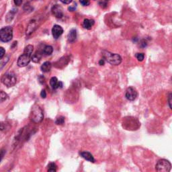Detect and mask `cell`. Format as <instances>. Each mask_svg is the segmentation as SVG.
<instances>
[{
	"instance_id": "1",
	"label": "cell",
	"mask_w": 172,
	"mask_h": 172,
	"mask_svg": "<svg viewBox=\"0 0 172 172\" xmlns=\"http://www.w3.org/2000/svg\"><path fill=\"white\" fill-rule=\"evenodd\" d=\"M102 57L104 61L112 65H118L122 62V57L118 54L112 53L109 51H103L102 52Z\"/></svg>"
},
{
	"instance_id": "2",
	"label": "cell",
	"mask_w": 172,
	"mask_h": 172,
	"mask_svg": "<svg viewBox=\"0 0 172 172\" xmlns=\"http://www.w3.org/2000/svg\"><path fill=\"white\" fill-rule=\"evenodd\" d=\"M140 126L141 124L138 120L132 116L125 117L122 122V127L126 130H136Z\"/></svg>"
},
{
	"instance_id": "3",
	"label": "cell",
	"mask_w": 172,
	"mask_h": 172,
	"mask_svg": "<svg viewBox=\"0 0 172 172\" xmlns=\"http://www.w3.org/2000/svg\"><path fill=\"white\" fill-rule=\"evenodd\" d=\"M44 118L43 111L42 108L39 105L35 104L32 108V112L31 114V118L32 121L36 123L41 122Z\"/></svg>"
},
{
	"instance_id": "4",
	"label": "cell",
	"mask_w": 172,
	"mask_h": 172,
	"mask_svg": "<svg viewBox=\"0 0 172 172\" xmlns=\"http://www.w3.org/2000/svg\"><path fill=\"white\" fill-rule=\"evenodd\" d=\"M13 30L10 26H6L0 30V40L2 42H9L12 39Z\"/></svg>"
},
{
	"instance_id": "5",
	"label": "cell",
	"mask_w": 172,
	"mask_h": 172,
	"mask_svg": "<svg viewBox=\"0 0 172 172\" xmlns=\"http://www.w3.org/2000/svg\"><path fill=\"white\" fill-rule=\"evenodd\" d=\"M171 169V163L167 159H160L155 165V170L158 172H169Z\"/></svg>"
},
{
	"instance_id": "6",
	"label": "cell",
	"mask_w": 172,
	"mask_h": 172,
	"mask_svg": "<svg viewBox=\"0 0 172 172\" xmlns=\"http://www.w3.org/2000/svg\"><path fill=\"white\" fill-rule=\"evenodd\" d=\"M16 81H17V79H16V75L12 73H6L3 75L1 78V82L8 87L15 86Z\"/></svg>"
},
{
	"instance_id": "7",
	"label": "cell",
	"mask_w": 172,
	"mask_h": 172,
	"mask_svg": "<svg viewBox=\"0 0 172 172\" xmlns=\"http://www.w3.org/2000/svg\"><path fill=\"white\" fill-rule=\"evenodd\" d=\"M31 60V56L24 53L23 54H22L21 56H20V57L18 58L17 64L18 65V67H26L30 63Z\"/></svg>"
},
{
	"instance_id": "8",
	"label": "cell",
	"mask_w": 172,
	"mask_h": 172,
	"mask_svg": "<svg viewBox=\"0 0 172 172\" xmlns=\"http://www.w3.org/2000/svg\"><path fill=\"white\" fill-rule=\"evenodd\" d=\"M138 96V92L136 89L133 87H128L126 94H125V97L129 101H134L136 99Z\"/></svg>"
},
{
	"instance_id": "9",
	"label": "cell",
	"mask_w": 172,
	"mask_h": 172,
	"mask_svg": "<svg viewBox=\"0 0 172 172\" xmlns=\"http://www.w3.org/2000/svg\"><path fill=\"white\" fill-rule=\"evenodd\" d=\"M52 13L57 18H61L63 16V8L59 5H54L52 7Z\"/></svg>"
},
{
	"instance_id": "10",
	"label": "cell",
	"mask_w": 172,
	"mask_h": 172,
	"mask_svg": "<svg viewBox=\"0 0 172 172\" xmlns=\"http://www.w3.org/2000/svg\"><path fill=\"white\" fill-rule=\"evenodd\" d=\"M52 33H53L54 39H57L61 36L63 33V29L61 26L54 25L53 29H52Z\"/></svg>"
},
{
	"instance_id": "11",
	"label": "cell",
	"mask_w": 172,
	"mask_h": 172,
	"mask_svg": "<svg viewBox=\"0 0 172 172\" xmlns=\"http://www.w3.org/2000/svg\"><path fill=\"white\" fill-rule=\"evenodd\" d=\"M69 61V58L68 57H62L61 59H60L58 61H57L55 63V67L57 68H61L64 67L65 66L68 64V63Z\"/></svg>"
},
{
	"instance_id": "12",
	"label": "cell",
	"mask_w": 172,
	"mask_h": 172,
	"mask_svg": "<svg viewBox=\"0 0 172 172\" xmlns=\"http://www.w3.org/2000/svg\"><path fill=\"white\" fill-rule=\"evenodd\" d=\"M80 155H81V157H83V159H85L86 160L88 161L89 162L94 163L95 162V159L93 155L90 153L89 152L87 151H82L80 153Z\"/></svg>"
},
{
	"instance_id": "13",
	"label": "cell",
	"mask_w": 172,
	"mask_h": 172,
	"mask_svg": "<svg viewBox=\"0 0 172 172\" xmlns=\"http://www.w3.org/2000/svg\"><path fill=\"white\" fill-rule=\"evenodd\" d=\"M50 85L52 87H53V89H56L57 88H59V87H62L63 83L61 81H59L57 77H53L51 79Z\"/></svg>"
},
{
	"instance_id": "14",
	"label": "cell",
	"mask_w": 172,
	"mask_h": 172,
	"mask_svg": "<svg viewBox=\"0 0 172 172\" xmlns=\"http://www.w3.org/2000/svg\"><path fill=\"white\" fill-rule=\"evenodd\" d=\"M95 23V22L94 20H89V19H85L83 21V26L84 28L87 29V30H90L92 26H94V24Z\"/></svg>"
},
{
	"instance_id": "15",
	"label": "cell",
	"mask_w": 172,
	"mask_h": 172,
	"mask_svg": "<svg viewBox=\"0 0 172 172\" xmlns=\"http://www.w3.org/2000/svg\"><path fill=\"white\" fill-rule=\"evenodd\" d=\"M77 39V31L75 29H72L68 34V40L70 42H73Z\"/></svg>"
},
{
	"instance_id": "16",
	"label": "cell",
	"mask_w": 172,
	"mask_h": 172,
	"mask_svg": "<svg viewBox=\"0 0 172 172\" xmlns=\"http://www.w3.org/2000/svg\"><path fill=\"white\" fill-rule=\"evenodd\" d=\"M51 67H52V64L50 62L46 61V62L44 63L41 65L40 69H41V71L42 72L47 73L48 71H50V70L51 69Z\"/></svg>"
},
{
	"instance_id": "17",
	"label": "cell",
	"mask_w": 172,
	"mask_h": 172,
	"mask_svg": "<svg viewBox=\"0 0 172 172\" xmlns=\"http://www.w3.org/2000/svg\"><path fill=\"white\" fill-rule=\"evenodd\" d=\"M41 58H42V54L39 51L36 52V53L34 54L33 55H32L31 57L32 61L34 63H39L40 61Z\"/></svg>"
},
{
	"instance_id": "18",
	"label": "cell",
	"mask_w": 172,
	"mask_h": 172,
	"mask_svg": "<svg viewBox=\"0 0 172 172\" xmlns=\"http://www.w3.org/2000/svg\"><path fill=\"white\" fill-rule=\"evenodd\" d=\"M33 50H34V46L32 45H29L28 46H26L25 48H24V53L28 54V55L32 57V53H33Z\"/></svg>"
},
{
	"instance_id": "19",
	"label": "cell",
	"mask_w": 172,
	"mask_h": 172,
	"mask_svg": "<svg viewBox=\"0 0 172 172\" xmlns=\"http://www.w3.org/2000/svg\"><path fill=\"white\" fill-rule=\"evenodd\" d=\"M53 52V48L51 46H46L43 50V53L46 55H50Z\"/></svg>"
},
{
	"instance_id": "20",
	"label": "cell",
	"mask_w": 172,
	"mask_h": 172,
	"mask_svg": "<svg viewBox=\"0 0 172 172\" xmlns=\"http://www.w3.org/2000/svg\"><path fill=\"white\" fill-rule=\"evenodd\" d=\"M7 98L8 95L6 93L3 91H0V102H4V101L6 100Z\"/></svg>"
},
{
	"instance_id": "21",
	"label": "cell",
	"mask_w": 172,
	"mask_h": 172,
	"mask_svg": "<svg viewBox=\"0 0 172 172\" xmlns=\"http://www.w3.org/2000/svg\"><path fill=\"white\" fill-rule=\"evenodd\" d=\"M57 171V165L54 163H49L48 165V171L55 172Z\"/></svg>"
},
{
	"instance_id": "22",
	"label": "cell",
	"mask_w": 172,
	"mask_h": 172,
	"mask_svg": "<svg viewBox=\"0 0 172 172\" xmlns=\"http://www.w3.org/2000/svg\"><path fill=\"white\" fill-rule=\"evenodd\" d=\"M64 122H65V118L63 116H59V118H57L55 121V123L58 125L63 124Z\"/></svg>"
},
{
	"instance_id": "23",
	"label": "cell",
	"mask_w": 172,
	"mask_h": 172,
	"mask_svg": "<svg viewBox=\"0 0 172 172\" xmlns=\"http://www.w3.org/2000/svg\"><path fill=\"white\" fill-rule=\"evenodd\" d=\"M136 58L137 59V60L138 61H143L144 59V53H136Z\"/></svg>"
},
{
	"instance_id": "24",
	"label": "cell",
	"mask_w": 172,
	"mask_h": 172,
	"mask_svg": "<svg viewBox=\"0 0 172 172\" xmlns=\"http://www.w3.org/2000/svg\"><path fill=\"white\" fill-rule=\"evenodd\" d=\"M80 2L83 6H87L90 4V0H80Z\"/></svg>"
},
{
	"instance_id": "25",
	"label": "cell",
	"mask_w": 172,
	"mask_h": 172,
	"mask_svg": "<svg viewBox=\"0 0 172 172\" xmlns=\"http://www.w3.org/2000/svg\"><path fill=\"white\" fill-rule=\"evenodd\" d=\"M5 49L0 46V59H1L3 57H4V56L5 55Z\"/></svg>"
},
{
	"instance_id": "26",
	"label": "cell",
	"mask_w": 172,
	"mask_h": 172,
	"mask_svg": "<svg viewBox=\"0 0 172 172\" xmlns=\"http://www.w3.org/2000/svg\"><path fill=\"white\" fill-rule=\"evenodd\" d=\"M171 102H172V94L170 93L168 96V104L169 107H170V109H171Z\"/></svg>"
},
{
	"instance_id": "27",
	"label": "cell",
	"mask_w": 172,
	"mask_h": 172,
	"mask_svg": "<svg viewBox=\"0 0 172 172\" xmlns=\"http://www.w3.org/2000/svg\"><path fill=\"white\" fill-rule=\"evenodd\" d=\"M13 1H14L15 5H18V6H20L22 4V0H13Z\"/></svg>"
},
{
	"instance_id": "28",
	"label": "cell",
	"mask_w": 172,
	"mask_h": 172,
	"mask_svg": "<svg viewBox=\"0 0 172 172\" xmlns=\"http://www.w3.org/2000/svg\"><path fill=\"white\" fill-rule=\"evenodd\" d=\"M40 96H41L42 98H45L46 97V93L45 89L42 90L41 93H40Z\"/></svg>"
},
{
	"instance_id": "29",
	"label": "cell",
	"mask_w": 172,
	"mask_h": 172,
	"mask_svg": "<svg viewBox=\"0 0 172 172\" xmlns=\"http://www.w3.org/2000/svg\"><path fill=\"white\" fill-rule=\"evenodd\" d=\"M61 1L64 4H69L72 1V0H61Z\"/></svg>"
},
{
	"instance_id": "30",
	"label": "cell",
	"mask_w": 172,
	"mask_h": 172,
	"mask_svg": "<svg viewBox=\"0 0 172 172\" xmlns=\"http://www.w3.org/2000/svg\"><path fill=\"white\" fill-rule=\"evenodd\" d=\"M75 9H76V4H75V5H73V6H70V7H69V10L71 11V12H73V11H75Z\"/></svg>"
},
{
	"instance_id": "31",
	"label": "cell",
	"mask_w": 172,
	"mask_h": 172,
	"mask_svg": "<svg viewBox=\"0 0 172 172\" xmlns=\"http://www.w3.org/2000/svg\"><path fill=\"white\" fill-rule=\"evenodd\" d=\"M99 64L100 65H103L105 64V61H104V59H101L100 61H99Z\"/></svg>"
}]
</instances>
